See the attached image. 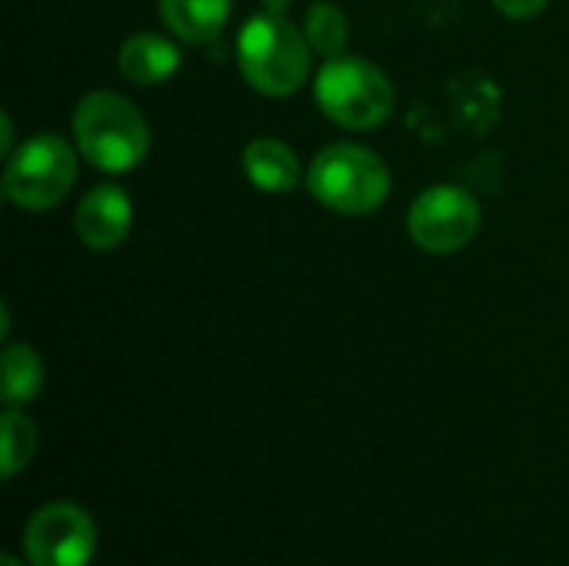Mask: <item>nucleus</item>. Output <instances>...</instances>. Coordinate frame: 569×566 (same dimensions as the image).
I'll list each match as a JSON object with an SVG mask.
<instances>
[{"instance_id":"obj_16","label":"nucleus","mask_w":569,"mask_h":566,"mask_svg":"<svg viewBox=\"0 0 569 566\" xmlns=\"http://www.w3.org/2000/svg\"><path fill=\"white\" fill-rule=\"evenodd\" d=\"M0 123H3V137H0V150H3V157H10L17 147H13V123H10V113L3 110L0 113Z\"/></svg>"},{"instance_id":"obj_4","label":"nucleus","mask_w":569,"mask_h":566,"mask_svg":"<svg viewBox=\"0 0 569 566\" xmlns=\"http://www.w3.org/2000/svg\"><path fill=\"white\" fill-rule=\"evenodd\" d=\"M313 97L320 110L347 130L380 127L397 103L390 77L377 63L353 53H337L323 60L313 80Z\"/></svg>"},{"instance_id":"obj_18","label":"nucleus","mask_w":569,"mask_h":566,"mask_svg":"<svg viewBox=\"0 0 569 566\" xmlns=\"http://www.w3.org/2000/svg\"><path fill=\"white\" fill-rule=\"evenodd\" d=\"M3 566H23V564H20V560H17L13 554H3Z\"/></svg>"},{"instance_id":"obj_14","label":"nucleus","mask_w":569,"mask_h":566,"mask_svg":"<svg viewBox=\"0 0 569 566\" xmlns=\"http://www.w3.org/2000/svg\"><path fill=\"white\" fill-rule=\"evenodd\" d=\"M0 430H3V464H0V477L3 480H13L30 464V457L37 450V430H33L30 417L20 414V407H7L3 410Z\"/></svg>"},{"instance_id":"obj_13","label":"nucleus","mask_w":569,"mask_h":566,"mask_svg":"<svg viewBox=\"0 0 569 566\" xmlns=\"http://www.w3.org/2000/svg\"><path fill=\"white\" fill-rule=\"evenodd\" d=\"M303 33H307V40H310V47H313L317 53L337 57V53H343V47H347L350 20H347V13H343L333 0H317V3L307 10Z\"/></svg>"},{"instance_id":"obj_2","label":"nucleus","mask_w":569,"mask_h":566,"mask_svg":"<svg viewBox=\"0 0 569 566\" xmlns=\"http://www.w3.org/2000/svg\"><path fill=\"white\" fill-rule=\"evenodd\" d=\"M310 40L283 13H257L237 37V67L243 80L267 97H290L310 77Z\"/></svg>"},{"instance_id":"obj_9","label":"nucleus","mask_w":569,"mask_h":566,"mask_svg":"<svg viewBox=\"0 0 569 566\" xmlns=\"http://www.w3.org/2000/svg\"><path fill=\"white\" fill-rule=\"evenodd\" d=\"M243 173L263 193H290L300 183V157L277 137H253L243 147Z\"/></svg>"},{"instance_id":"obj_1","label":"nucleus","mask_w":569,"mask_h":566,"mask_svg":"<svg viewBox=\"0 0 569 566\" xmlns=\"http://www.w3.org/2000/svg\"><path fill=\"white\" fill-rule=\"evenodd\" d=\"M80 157L103 173H127L150 153V127L133 100L113 90L87 93L70 120Z\"/></svg>"},{"instance_id":"obj_11","label":"nucleus","mask_w":569,"mask_h":566,"mask_svg":"<svg viewBox=\"0 0 569 566\" xmlns=\"http://www.w3.org/2000/svg\"><path fill=\"white\" fill-rule=\"evenodd\" d=\"M157 10L177 40L207 43L227 27L233 0H157Z\"/></svg>"},{"instance_id":"obj_3","label":"nucleus","mask_w":569,"mask_h":566,"mask_svg":"<svg viewBox=\"0 0 569 566\" xmlns=\"http://www.w3.org/2000/svg\"><path fill=\"white\" fill-rule=\"evenodd\" d=\"M307 190L327 210H337L343 217H363L390 197V167L370 147L330 143L310 160Z\"/></svg>"},{"instance_id":"obj_8","label":"nucleus","mask_w":569,"mask_h":566,"mask_svg":"<svg viewBox=\"0 0 569 566\" xmlns=\"http://www.w3.org/2000/svg\"><path fill=\"white\" fill-rule=\"evenodd\" d=\"M133 227V200L117 183H100L83 193L73 214V230L87 250H117Z\"/></svg>"},{"instance_id":"obj_10","label":"nucleus","mask_w":569,"mask_h":566,"mask_svg":"<svg viewBox=\"0 0 569 566\" xmlns=\"http://www.w3.org/2000/svg\"><path fill=\"white\" fill-rule=\"evenodd\" d=\"M120 73L130 80V83H140V87H153V83H163L167 77L177 73L180 67V47L160 33H133L123 40L120 47Z\"/></svg>"},{"instance_id":"obj_17","label":"nucleus","mask_w":569,"mask_h":566,"mask_svg":"<svg viewBox=\"0 0 569 566\" xmlns=\"http://www.w3.org/2000/svg\"><path fill=\"white\" fill-rule=\"evenodd\" d=\"M263 7H267L270 13H287V10L293 7V0H263Z\"/></svg>"},{"instance_id":"obj_7","label":"nucleus","mask_w":569,"mask_h":566,"mask_svg":"<svg viewBox=\"0 0 569 566\" xmlns=\"http://www.w3.org/2000/svg\"><path fill=\"white\" fill-rule=\"evenodd\" d=\"M97 550V527L77 504L40 507L23 530L30 566H87Z\"/></svg>"},{"instance_id":"obj_12","label":"nucleus","mask_w":569,"mask_h":566,"mask_svg":"<svg viewBox=\"0 0 569 566\" xmlns=\"http://www.w3.org/2000/svg\"><path fill=\"white\" fill-rule=\"evenodd\" d=\"M43 387V364L33 347L27 344H7L3 347V380L0 397L7 407H27Z\"/></svg>"},{"instance_id":"obj_6","label":"nucleus","mask_w":569,"mask_h":566,"mask_svg":"<svg viewBox=\"0 0 569 566\" xmlns=\"http://www.w3.org/2000/svg\"><path fill=\"white\" fill-rule=\"evenodd\" d=\"M483 214L470 190L457 183L427 187L407 214L413 244L427 254H457L480 234Z\"/></svg>"},{"instance_id":"obj_5","label":"nucleus","mask_w":569,"mask_h":566,"mask_svg":"<svg viewBox=\"0 0 569 566\" xmlns=\"http://www.w3.org/2000/svg\"><path fill=\"white\" fill-rule=\"evenodd\" d=\"M77 183V143L60 133H33L3 163V197L20 210H50Z\"/></svg>"},{"instance_id":"obj_15","label":"nucleus","mask_w":569,"mask_h":566,"mask_svg":"<svg viewBox=\"0 0 569 566\" xmlns=\"http://www.w3.org/2000/svg\"><path fill=\"white\" fill-rule=\"evenodd\" d=\"M550 0H493V7L513 20H527V17H537L540 10H547Z\"/></svg>"}]
</instances>
